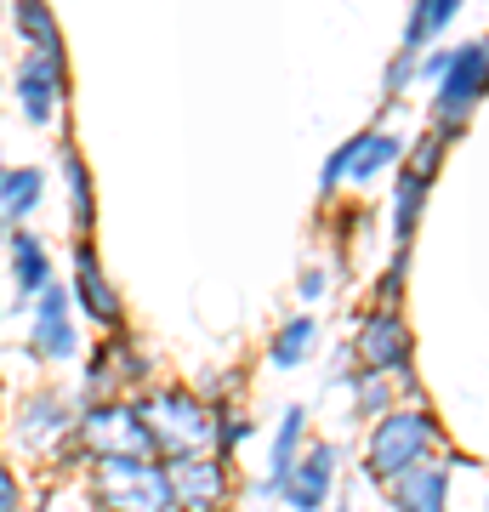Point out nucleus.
<instances>
[{
  "label": "nucleus",
  "mask_w": 489,
  "mask_h": 512,
  "mask_svg": "<svg viewBox=\"0 0 489 512\" xmlns=\"http://www.w3.org/2000/svg\"><path fill=\"white\" fill-rule=\"evenodd\" d=\"M342 490V444L336 439H308V450L296 456L290 478L279 484V507L285 512H325Z\"/></svg>",
  "instance_id": "obj_12"
},
{
  "label": "nucleus",
  "mask_w": 489,
  "mask_h": 512,
  "mask_svg": "<svg viewBox=\"0 0 489 512\" xmlns=\"http://www.w3.org/2000/svg\"><path fill=\"white\" fill-rule=\"evenodd\" d=\"M416 57H421V52L399 46V52H393V63L381 69V97H387V103H399V97L410 92V86H416Z\"/></svg>",
  "instance_id": "obj_28"
},
{
  "label": "nucleus",
  "mask_w": 489,
  "mask_h": 512,
  "mask_svg": "<svg viewBox=\"0 0 489 512\" xmlns=\"http://www.w3.org/2000/svg\"><path fill=\"white\" fill-rule=\"evenodd\" d=\"M0 319H6V279H0Z\"/></svg>",
  "instance_id": "obj_33"
},
{
  "label": "nucleus",
  "mask_w": 489,
  "mask_h": 512,
  "mask_svg": "<svg viewBox=\"0 0 489 512\" xmlns=\"http://www.w3.org/2000/svg\"><path fill=\"white\" fill-rule=\"evenodd\" d=\"M489 92V40H467L450 52V69L433 80V131L438 137H461L472 120V109Z\"/></svg>",
  "instance_id": "obj_10"
},
{
  "label": "nucleus",
  "mask_w": 489,
  "mask_h": 512,
  "mask_svg": "<svg viewBox=\"0 0 489 512\" xmlns=\"http://www.w3.org/2000/svg\"><path fill=\"white\" fill-rule=\"evenodd\" d=\"M52 200V165L40 160H12L6 165V177H0V217L6 222H35Z\"/></svg>",
  "instance_id": "obj_18"
},
{
  "label": "nucleus",
  "mask_w": 489,
  "mask_h": 512,
  "mask_svg": "<svg viewBox=\"0 0 489 512\" xmlns=\"http://www.w3.org/2000/svg\"><path fill=\"white\" fill-rule=\"evenodd\" d=\"M455 467H467V456H427L416 467H404L381 484L387 507L393 512H450V484H455Z\"/></svg>",
  "instance_id": "obj_13"
},
{
  "label": "nucleus",
  "mask_w": 489,
  "mask_h": 512,
  "mask_svg": "<svg viewBox=\"0 0 489 512\" xmlns=\"http://www.w3.org/2000/svg\"><path fill=\"white\" fill-rule=\"evenodd\" d=\"M131 399L143 410V427H148L160 461L217 450V410H211V399H205L200 387L154 382V387H143V393H131Z\"/></svg>",
  "instance_id": "obj_2"
},
{
  "label": "nucleus",
  "mask_w": 489,
  "mask_h": 512,
  "mask_svg": "<svg viewBox=\"0 0 489 512\" xmlns=\"http://www.w3.org/2000/svg\"><path fill=\"white\" fill-rule=\"evenodd\" d=\"M461 6H467V0H410V18H404V40H399V46H410V52L438 46V35L461 18Z\"/></svg>",
  "instance_id": "obj_23"
},
{
  "label": "nucleus",
  "mask_w": 489,
  "mask_h": 512,
  "mask_svg": "<svg viewBox=\"0 0 489 512\" xmlns=\"http://www.w3.org/2000/svg\"><path fill=\"white\" fill-rule=\"evenodd\" d=\"M404 148H410V143H404L399 131H387V126L353 131V137L336 143L325 154V165H319V194L336 200L342 188H364V183H376V177H387V171H399Z\"/></svg>",
  "instance_id": "obj_9"
},
{
  "label": "nucleus",
  "mask_w": 489,
  "mask_h": 512,
  "mask_svg": "<svg viewBox=\"0 0 489 512\" xmlns=\"http://www.w3.org/2000/svg\"><path fill=\"white\" fill-rule=\"evenodd\" d=\"M69 291H74V313H80L97 336L131 325L126 291L114 285L109 262H103V251H97V239H74L69 245Z\"/></svg>",
  "instance_id": "obj_11"
},
{
  "label": "nucleus",
  "mask_w": 489,
  "mask_h": 512,
  "mask_svg": "<svg viewBox=\"0 0 489 512\" xmlns=\"http://www.w3.org/2000/svg\"><path fill=\"white\" fill-rule=\"evenodd\" d=\"M0 279H6V291H12V302H18V308L29 302V296H40V291L57 279L52 239L35 234L29 222H23V228H12L6 251H0Z\"/></svg>",
  "instance_id": "obj_15"
},
{
  "label": "nucleus",
  "mask_w": 489,
  "mask_h": 512,
  "mask_svg": "<svg viewBox=\"0 0 489 512\" xmlns=\"http://www.w3.org/2000/svg\"><path fill=\"white\" fill-rule=\"evenodd\" d=\"M444 148H450V137H438V131H427V137H416V143L404 148V160H399V165H410L416 177H433V183H438V165H444Z\"/></svg>",
  "instance_id": "obj_26"
},
{
  "label": "nucleus",
  "mask_w": 489,
  "mask_h": 512,
  "mask_svg": "<svg viewBox=\"0 0 489 512\" xmlns=\"http://www.w3.org/2000/svg\"><path fill=\"white\" fill-rule=\"evenodd\" d=\"M484 512H489V490H484Z\"/></svg>",
  "instance_id": "obj_39"
},
{
  "label": "nucleus",
  "mask_w": 489,
  "mask_h": 512,
  "mask_svg": "<svg viewBox=\"0 0 489 512\" xmlns=\"http://www.w3.org/2000/svg\"><path fill=\"white\" fill-rule=\"evenodd\" d=\"M404 274H410V245H393V262L381 268V279H376V302H370V308H399Z\"/></svg>",
  "instance_id": "obj_27"
},
{
  "label": "nucleus",
  "mask_w": 489,
  "mask_h": 512,
  "mask_svg": "<svg viewBox=\"0 0 489 512\" xmlns=\"http://www.w3.org/2000/svg\"><path fill=\"white\" fill-rule=\"evenodd\" d=\"M347 353L359 370H381L416 399V336L404 325L399 308H364L353 336H347Z\"/></svg>",
  "instance_id": "obj_8"
},
{
  "label": "nucleus",
  "mask_w": 489,
  "mask_h": 512,
  "mask_svg": "<svg viewBox=\"0 0 489 512\" xmlns=\"http://www.w3.org/2000/svg\"><path fill=\"white\" fill-rule=\"evenodd\" d=\"M6 165H12V160H6V148H0V177H6Z\"/></svg>",
  "instance_id": "obj_36"
},
{
  "label": "nucleus",
  "mask_w": 489,
  "mask_h": 512,
  "mask_svg": "<svg viewBox=\"0 0 489 512\" xmlns=\"http://www.w3.org/2000/svg\"><path fill=\"white\" fill-rule=\"evenodd\" d=\"M347 393H353V416L359 421H376L393 410V393H399V382L393 376H381V370H353V382H347Z\"/></svg>",
  "instance_id": "obj_24"
},
{
  "label": "nucleus",
  "mask_w": 489,
  "mask_h": 512,
  "mask_svg": "<svg viewBox=\"0 0 489 512\" xmlns=\"http://www.w3.org/2000/svg\"><path fill=\"white\" fill-rule=\"evenodd\" d=\"M165 473H171L177 512L228 507V495H234V461H222L217 450H205V456H177V461H165Z\"/></svg>",
  "instance_id": "obj_16"
},
{
  "label": "nucleus",
  "mask_w": 489,
  "mask_h": 512,
  "mask_svg": "<svg viewBox=\"0 0 489 512\" xmlns=\"http://www.w3.org/2000/svg\"><path fill=\"white\" fill-rule=\"evenodd\" d=\"M74 456H80V467H86V461H109V456H154V439H148L137 399H131V393H109V399L80 404Z\"/></svg>",
  "instance_id": "obj_7"
},
{
  "label": "nucleus",
  "mask_w": 489,
  "mask_h": 512,
  "mask_svg": "<svg viewBox=\"0 0 489 512\" xmlns=\"http://www.w3.org/2000/svg\"><path fill=\"white\" fill-rule=\"evenodd\" d=\"M0 23H6V0H0Z\"/></svg>",
  "instance_id": "obj_38"
},
{
  "label": "nucleus",
  "mask_w": 489,
  "mask_h": 512,
  "mask_svg": "<svg viewBox=\"0 0 489 512\" xmlns=\"http://www.w3.org/2000/svg\"><path fill=\"white\" fill-rule=\"evenodd\" d=\"M336 512H347V495L342 490H336Z\"/></svg>",
  "instance_id": "obj_35"
},
{
  "label": "nucleus",
  "mask_w": 489,
  "mask_h": 512,
  "mask_svg": "<svg viewBox=\"0 0 489 512\" xmlns=\"http://www.w3.org/2000/svg\"><path fill=\"white\" fill-rule=\"evenodd\" d=\"M18 353L29 359V365H46V370L80 365L86 336H80V313H74L69 279H52L40 296L23 302V342H18Z\"/></svg>",
  "instance_id": "obj_6"
},
{
  "label": "nucleus",
  "mask_w": 489,
  "mask_h": 512,
  "mask_svg": "<svg viewBox=\"0 0 489 512\" xmlns=\"http://www.w3.org/2000/svg\"><path fill=\"white\" fill-rule=\"evenodd\" d=\"M308 427H313L308 404H285V410H279V427H273V439H268V467H262V478H251L256 501H279V484L290 478L296 456H302V450H308V439H313Z\"/></svg>",
  "instance_id": "obj_17"
},
{
  "label": "nucleus",
  "mask_w": 489,
  "mask_h": 512,
  "mask_svg": "<svg viewBox=\"0 0 489 512\" xmlns=\"http://www.w3.org/2000/svg\"><path fill=\"white\" fill-rule=\"evenodd\" d=\"M12 228H18V222H6V217H0V251H6V239H12Z\"/></svg>",
  "instance_id": "obj_32"
},
{
  "label": "nucleus",
  "mask_w": 489,
  "mask_h": 512,
  "mask_svg": "<svg viewBox=\"0 0 489 512\" xmlns=\"http://www.w3.org/2000/svg\"><path fill=\"white\" fill-rule=\"evenodd\" d=\"M0 29L18 40V52H69L52 0H6V23Z\"/></svg>",
  "instance_id": "obj_19"
},
{
  "label": "nucleus",
  "mask_w": 489,
  "mask_h": 512,
  "mask_svg": "<svg viewBox=\"0 0 489 512\" xmlns=\"http://www.w3.org/2000/svg\"><path fill=\"white\" fill-rule=\"evenodd\" d=\"M80 490H86L91 512H177L171 495V473L160 456H109L80 467Z\"/></svg>",
  "instance_id": "obj_3"
},
{
  "label": "nucleus",
  "mask_w": 489,
  "mask_h": 512,
  "mask_svg": "<svg viewBox=\"0 0 489 512\" xmlns=\"http://www.w3.org/2000/svg\"><path fill=\"white\" fill-rule=\"evenodd\" d=\"M6 97L29 131H63V114L74 97L69 52H18L6 63Z\"/></svg>",
  "instance_id": "obj_5"
},
{
  "label": "nucleus",
  "mask_w": 489,
  "mask_h": 512,
  "mask_svg": "<svg viewBox=\"0 0 489 512\" xmlns=\"http://www.w3.org/2000/svg\"><path fill=\"white\" fill-rule=\"evenodd\" d=\"M194 512H234V507H194Z\"/></svg>",
  "instance_id": "obj_37"
},
{
  "label": "nucleus",
  "mask_w": 489,
  "mask_h": 512,
  "mask_svg": "<svg viewBox=\"0 0 489 512\" xmlns=\"http://www.w3.org/2000/svg\"><path fill=\"white\" fill-rule=\"evenodd\" d=\"M23 507H29L23 473H18V461H12V450L0 444V512H23Z\"/></svg>",
  "instance_id": "obj_29"
},
{
  "label": "nucleus",
  "mask_w": 489,
  "mask_h": 512,
  "mask_svg": "<svg viewBox=\"0 0 489 512\" xmlns=\"http://www.w3.org/2000/svg\"><path fill=\"white\" fill-rule=\"evenodd\" d=\"M74 421H80V399L69 382H29L6 393L0 410V444L12 450V461H29L40 473H69L80 467L74 456Z\"/></svg>",
  "instance_id": "obj_1"
},
{
  "label": "nucleus",
  "mask_w": 489,
  "mask_h": 512,
  "mask_svg": "<svg viewBox=\"0 0 489 512\" xmlns=\"http://www.w3.org/2000/svg\"><path fill=\"white\" fill-rule=\"evenodd\" d=\"M296 296H302V308L325 302V296H330V268H325V262H308V268H302V279H296Z\"/></svg>",
  "instance_id": "obj_30"
},
{
  "label": "nucleus",
  "mask_w": 489,
  "mask_h": 512,
  "mask_svg": "<svg viewBox=\"0 0 489 512\" xmlns=\"http://www.w3.org/2000/svg\"><path fill=\"white\" fill-rule=\"evenodd\" d=\"M0 97H6V57H0Z\"/></svg>",
  "instance_id": "obj_34"
},
{
  "label": "nucleus",
  "mask_w": 489,
  "mask_h": 512,
  "mask_svg": "<svg viewBox=\"0 0 489 512\" xmlns=\"http://www.w3.org/2000/svg\"><path fill=\"white\" fill-rule=\"evenodd\" d=\"M427 194H433V177H416L410 165H399V171H393V245H416Z\"/></svg>",
  "instance_id": "obj_22"
},
{
  "label": "nucleus",
  "mask_w": 489,
  "mask_h": 512,
  "mask_svg": "<svg viewBox=\"0 0 489 512\" xmlns=\"http://www.w3.org/2000/svg\"><path fill=\"white\" fill-rule=\"evenodd\" d=\"M444 450V427L427 404H393L387 416L364 421V473L387 484L393 473L416 467V461Z\"/></svg>",
  "instance_id": "obj_4"
},
{
  "label": "nucleus",
  "mask_w": 489,
  "mask_h": 512,
  "mask_svg": "<svg viewBox=\"0 0 489 512\" xmlns=\"http://www.w3.org/2000/svg\"><path fill=\"white\" fill-rule=\"evenodd\" d=\"M52 171H57V183H63V222H69V239H97V177H91V160L80 154L74 137H57Z\"/></svg>",
  "instance_id": "obj_14"
},
{
  "label": "nucleus",
  "mask_w": 489,
  "mask_h": 512,
  "mask_svg": "<svg viewBox=\"0 0 489 512\" xmlns=\"http://www.w3.org/2000/svg\"><path fill=\"white\" fill-rule=\"evenodd\" d=\"M211 410H217V456L234 461L239 450L256 439V421L245 416V404L239 399H222V404H211Z\"/></svg>",
  "instance_id": "obj_25"
},
{
  "label": "nucleus",
  "mask_w": 489,
  "mask_h": 512,
  "mask_svg": "<svg viewBox=\"0 0 489 512\" xmlns=\"http://www.w3.org/2000/svg\"><path fill=\"white\" fill-rule=\"evenodd\" d=\"M103 348H109V365H114V387L120 393H143V387L160 382V359H154V348H148L137 330H109V336H97Z\"/></svg>",
  "instance_id": "obj_20"
},
{
  "label": "nucleus",
  "mask_w": 489,
  "mask_h": 512,
  "mask_svg": "<svg viewBox=\"0 0 489 512\" xmlns=\"http://www.w3.org/2000/svg\"><path fill=\"white\" fill-rule=\"evenodd\" d=\"M450 52H455V46H427V52L416 57V80H427V86H433L438 74L450 69Z\"/></svg>",
  "instance_id": "obj_31"
},
{
  "label": "nucleus",
  "mask_w": 489,
  "mask_h": 512,
  "mask_svg": "<svg viewBox=\"0 0 489 512\" xmlns=\"http://www.w3.org/2000/svg\"><path fill=\"white\" fill-rule=\"evenodd\" d=\"M319 319H313L308 308L302 313H290V319H279V330L268 336V365L273 370H302V365H313V353H319Z\"/></svg>",
  "instance_id": "obj_21"
}]
</instances>
